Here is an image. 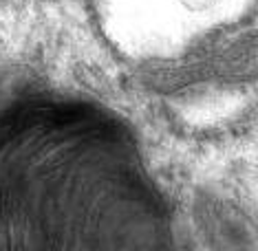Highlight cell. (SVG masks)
<instances>
[{
	"mask_svg": "<svg viewBox=\"0 0 258 251\" xmlns=\"http://www.w3.org/2000/svg\"><path fill=\"white\" fill-rule=\"evenodd\" d=\"M0 251H179L131 124L82 93L0 81Z\"/></svg>",
	"mask_w": 258,
	"mask_h": 251,
	"instance_id": "1",
	"label": "cell"
},
{
	"mask_svg": "<svg viewBox=\"0 0 258 251\" xmlns=\"http://www.w3.org/2000/svg\"><path fill=\"white\" fill-rule=\"evenodd\" d=\"M139 81L157 95H183L205 86L258 81V27L192 46L179 55L144 64Z\"/></svg>",
	"mask_w": 258,
	"mask_h": 251,
	"instance_id": "2",
	"label": "cell"
}]
</instances>
